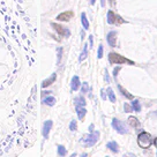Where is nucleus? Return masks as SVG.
Listing matches in <instances>:
<instances>
[{
  "mask_svg": "<svg viewBox=\"0 0 157 157\" xmlns=\"http://www.w3.org/2000/svg\"><path fill=\"white\" fill-rule=\"evenodd\" d=\"M109 60H110L111 64H130V65L134 64V61L125 58V57H122L118 53H114V52H111L109 54Z\"/></svg>",
  "mask_w": 157,
  "mask_h": 157,
  "instance_id": "nucleus-1",
  "label": "nucleus"
},
{
  "mask_svg": "<svg viewBox=\"0 0 157 157\" xmlns=\"http://www.w3.org/2000/svg\"><path fill=\"white\" fill-rule=\"evenodd\" d=\"M138 143H139V146L141 148H144V149L149 148L150 144H151V136H150V134L147 133V132L140 133L139 136H138Z\"/></svg>",
  "mask_w": 157,
  "mask_h": 157,
  "instance_id": "nucleus-2",
  "label": "nucleus"
},
{
  "mask_svg": "<svg viewBox=\"0 0 157 157\" xmlns=\"http://www.w3.org/2000/svg\"><path fill=\"white\" fill-rule=\"evenodd\" d=\"M98 140H100V132L90 133V134H88L87 136H84L82 139V141H83V143H84L86 147H92Z\"/></svg>",
  "mask_w": 157,
  "mask_h": 157,
  "instance_id": "nucleus-3",
  "label": "nucleus"
},
{
  "mask_svg": "<svg viewBox=\"0 0 157 157\" xmlns=\"http://www.w3.org/2000/svg\"><path fill=\"white\" fill-rule=\"evenodd\" d=\"M112 126H113V128H114L119 134H127V133H128V131H127L126 126L124 125V122L120 121V120L117 119V118H114V119L112 120Z\"/></svg>",
  "mask_w": 157,
  "mask_h": 157,
  "instance_id": "nucleus-4",
  "label": "nucleus"
},
{
  "mask_svg": "<svg viewBox=\"0 0 157 157\" xmlns=\"http://www.w3.org/2000/svg\"><path fill=\"white\" fill-rule=\"evenodd\" d=\"M51 25H52V28L57 31V33L60 35V36H62V37H69V35H71V33H69V30L67 29V28H65V27H62L61 24H58V23H51Z\"/></svg>",
  "mask_w": 157,
  "mask_h": 157,
  "instance_id": "nucleus-5",
  "label": "nucleus"
},
{
  "mask_svg": "<svg viewBox=\"0 0 157 157\" xmlns=\"http://www.w3.org/2000/svg\"><path fill=\"white\" fill-rule=\"evenodd\" d=\"M108 22H109V24H121V23H125V21L119 15L114 14L112 11L108 12Z\"/></svg>",
  "mask_w": 157,
  "mask_h": 157,
  "instance_id": "nucleus-6",
  "label": "nucleus"
},
{
  "mask_svg": "<svg viewBox=\"0 0 157 157\" xmlns=\"http://www.w3.org/2000/svg\"><path fill=\"white\" fill-rule=\"evenodd\" d=\"M74 16V13L71 12V11H67V12H64V13H61L57 16V20L58 21H64V22H67L69 21L72 17Z\"/></svg>",
  "mask_w": 157,
  "mask_h": 157,
  "instance_id": "nucleus-7",
  "label": "nucleus"
},
{
  "mask_svg": "<svg viewBox=\"0 0 157 157\" xmlns=\"http://www.w3.org/2000/svg\"><path fill=\"white\" fill-rule=\"evenodd\" d=\"M116 42H117V33H116V31H110L109 35H108V43H109V45L114 47L117 45Z\"/></svg>",
  "mask_w": 157,
  "mask_h": 157,
  "instance_id": "nucleus-8",
  "label": "nucleus"
},
{
  "mask_svg": "<svg viewBox=\"0 0 157 157\" xmlns=\"http://www.w3.org/2000/svg\"><path fill=\"white\" fill-rule=\"evenodd\" d=\"M52 124L53 122L51 120H47V121L44 122V126H43V136H44V139H47L49 133H50V131L52 128Z\"/></svg>",
  "mask_w": 157,
  "mask_h": 157,
  "instance_id": "nucleus-9",
  "label": "nucleus"
},
{
  "mask_svg": "<svg viewBox=\"0 0 157 157\" xmlns=\"http://www.w3.org/2000/svg\"><path fill=\"white\" fill-rule=\"evenodd\" d=\"M55 79H57V74L55 73H53L47 80H45V81H43V83H42V88H47L49 86H51L54 81H55Z\"/></svg>",
  "mask_w": 157,
  "mask_h": 157,
  "instance_id": "nucleus-10",
  "label": "nucleus"
},
{
  "mask_svg": "<svg viewBox=\"0 0 157 157\" xmlns=\"http://www.w3.org/2000/svg\"><path fill=\"white\" fill-rule=\"evenodd\" d=\"M75 110H76V113H77V117H79V119H80V120H83V119H84V116H86V113H87V110L84 109V106L76 105Z\"/></svg>",
  "mask_w": 157,
  "mask_h": 157,
  "instance_id": "nucleus-11",
  "label": "nucleus"
},
{
  "mask_svg": "<svg viewBox=\"0 0 157 157\" xmlns=\"http://www.w3.org/2000/svg\"><path fill=\"white\" fill-rule=\"evenodd\" d=\"M80 79H79V76H73V79H72V82H71V88H72V90L73 91H76L79 88H80Z\"/></svg>",
  "mask_w": 157,
  "mask_h": 157,
  "instance_id": "nucleus-12",
  "label": "nucleus"
},
{
  "mask_svg": "<svg viewBox=\"0 0 157 157\" xmlns=\"http://www.w3.org/2000/svg\"><path fill=\"white\" fill-rule=\"evenodd\" d=\"M128 124L131 125L132 127H139V126H140V121H139L135 117H133V116H131V117L128 118Z\"/></svg>",
  "mask_w": 157,
  "mask_h": 157,
  "instance_id": "nucleus-13",
  "label": "nucleus"
},
{
  "mask_svg": "<svg viewBox=\"0 0 157 157\" xmlns=\"http://www.w3.org/2000/svg\"><path fill=\"white\" fill-rule=\"evenodd\" d=\"M118 88H119V90H120V92L122 94V95L125 96V97H126V98H128V100H133V95H132V94H130L127 90H125L120 84H118Z\"/></svg>",
  "mask_w": 157,
  "mask_h": 157,
  "instance_id": "nucleus-14",
  "label": "nucleus"
},
{
  "mask_svg": "<svg viewBox=\"0 0 157 157\" xmlns=\"http://www.w3.org/2000/svg\"><path fill=\"white\" fill-rule=\"evenodd\" d=\"M81 22H82L83 28H84L86 30H88V29H89V22H88V19H87L86 13H82V14H81Z\"/></svg>",
  "mask_w": 157,
  "mask_h": 157,
  "instance_id": "nucleus-15",
  "label": "nucleus"
},
{
  "mask_svg": "<svg viewBox=\"0 0 157 157\" xmlns=\"http://www.w3.org/2000/svg\"><path fill=\"white\" fill-rule=\"evenodd\" d=\"M106 146H108V148H109L112 152H118V150H119V148H118V143H116L114 141L109 142Z\"/></svg>",
  "mask_w": 157,
  "mask_h": 157,
  "instance_id": "nucleus-16",
  "label": "nucleus"
},
{
  "mask_svg": "<svg viewBox=\"0 0 157 157\" xmlns=\"http://www.w3.org/2000/svg\"><path fill=\"white\" fill-rule=\"evenodd\" d=\"M43 103H44V104H46L47 106H53V105L55 104V98H54V97H52V96H50V97L45 98V100L43 101Z\"/></svg>",
  "mask_w": 157,
  "mask_h": 157,
  "instance_id": "nucleus-17",
  "label": "nucleus"
},
{
  "mask_svg": "<svg viewBox=\"0 0 157 157\" xmlns=\"http://www.w3.org/2000/svg\"><path fill=\"white\" fill-rule=\"evenodd\" d=\"M106 92H108V97H109V100H110L112 103H114V102H116V95H114L113 90H112L111 88H108Z\"/></svg>",
  "mask_w": 157,
  "mask_h": 157,
  "instance_id": "nucleus-18",
  "label": "nucleus"
},
{
  "mask_svg": "<svg viewBox=\"0 0 157 157\" xmlns=\"http://www.w3.org/2000/svg\"><path fill=\"white\" fill-rule=\"evenodd\" d=\"M74 102H75V105L86 106V100H84V97H82V96H79V97H76Z\"/></svg>",
  "mask_w": 157,
  "mask_h": 157,
  "instance_id": "nucleus-19",
  "label": "nucleus"
},
{
  "mask_svg": "<svg viewBox=\"0 0 157 157\" xmlns=\"http://www.w3.org/2000/svg\"><path fill=\"white\" fill-rule=\"evenodd\" d=\"M87 55H88V45L86 44V45H84V47H83V51H82V53L80 54V58H79V60H80V61H83V60L87 58Z\"/></svg>",
  "mask_w": 157,
  "mask_h": 157,
  "instance_id": "nucleus-20",
  "label": "nucleus"
},
{
  "mask_svg": "<svg viewBox=\"0 0 157 157\" xmlns=\"http://www.w3.org/2000/svg\"><path fill=\"white\" fill-rule=\"evenodd\" d=\"M132 106H133V110L136 111V112H140L141 111V106H140V102L136 100V101H133L132 103Z\"/></svg>",
  "mask_w": 157,
  "mask_h": 157,
  "instance_id": "nucleus-21",
  "label": "nucleus"
},
{
  "mask_svg": "<svg viewBox=\"0 0 157 157\" xmlns=\"http://www.w3.org/2000/svg\"><path fill=\"white\" fill-rule=\"evenodd\" d=\"M58 155L59 156H65L66 155V148L64 146H58Z\"/></svg>",
  "mask_w": 157,
  "mask_h": 157,
  "instance_id": "nucleus-22",
  "label": "nucleus"
},
{
  "mask_svg": "<svg viewBox=\"0 0 157 157\" xmlns=\"http://www.w3.org/2000/svg\"><path fill=\"white\" fill-rule=\"evenodd\" d=\"M76 128H77L76 121H75V120H72V121H71V124H69V130L74 132V131H76Z\"/></svg>",
  "mask_w": 157,
  "mask_h": 157,
  "instance_id": "nucleus-23",
  "label": "nucleus"
},
{
  "mask_svg": "<svg viewBox=\"0 0 157 157\" xmlns=\"http://www.w3.org/2000/svg\"><path fill=\"white\" fill-rule=\"evenodd\" d=\"M103 51H104V47H103V45L101 44V45L98 46V53H97L98 59H102V58H103Z\"/></svg>",
  "mask_w": 157,
  "mask_h": 157,
  "instance_id": "nucleus-24",
  "label": "nucleus"
},
{
  "mask_svg": "<svg viewBox=\"0 0 157 157\" xmlns=\"http://www.w3.org/2000/svg\"><path fill=\"white\" fill-rule=\"evenodd\" d=\"M124 110H125V112H132V111H133V108H131L130 104L125 103V104H124Z\"/></svg>",
  "mask_w": 157,
  "mask_h": 157,
  "instance_id": "nucleus-25",
  "label": "nucleus"
},
{
  "mask_svg": "<svg viewBox=\"0 0 157 157\" xmlns=\"http://www.w3.org/2000/svg\"><path fill=\"white\" fill-rule=\"evenodd\" d=\"M88 90H89V86H88L87 82H84V83L82 84V92L86 94V92H88Z\"/></svg>",
  "mask_w": 157,
  "mask_h": 157,
  "instance_id": "nucleus-26",
  "label": "nucleus"
},
{
  "mask_svg": "<svg viewBox=\"0 0 157 157\" xmlns=\"http://www.w3.org/2000/svg\"><path fill=\"white\" fill-rule=\"evenodd\" d=\"M61 54H62V49L59 47L58 49V64H60V61H61Z\"/></svg>",
  "mask_w": 157,
  "mask_h": 157,
  "instance_id": "nucleus-27",
  "label": "nucleus"
},
{
  "mask_svg": "<svg viewBox=\"0 0 157 157\" xmlns=\"http://www.w3.org/2000/svg\"><path fill=\"white\" fill-rule=\"evenodd\" d=\"M119 71H120V67H116L114 71H113V76H117V74L119 73Z\"/></svg>",
  "mask_w": 157,
  "mask_h": 157,
  "instance_id": "nucleus-28",
  "label": "nucleus"
},
{
  "mask_svg": "<svg viewBox=\"0 0 157 157\" xmlns=\"http://www.w3.org/2000/svg\"><path fill=\"white\" fill-rule=\"evenodd\" d=\"M105 82H110V79H109V74H108V71H105Z\"/></svg>",
  "mask_w": 157,
  "mask_h": 157,
  "instance_id": "nucleus-29",
  "label": "nucleus"
},
{
  "mask_svg": "<svg viewBox=\"0 0 157 157\" xmlns=\"http://www.w3.org/2000/svg\"><path fill=\"white\" fill-rule=\"evenodd\" d=\"M101 95H102V98H103V100H106V95H105V92H104L103 90L101 91Z\"/></svg>",
  "mask_w": 157,
  "mask_h": 157,
  "instance_id": "nucleus-30",
  "label": "nucleus"
},
{
  "mask_svg": "<svg viewBox=\"0 0 157 157\" xmlns=\"http://www.w3.org/2000/svg\"><path fill=\"white\" fill-rule=\"evenodd\" d=\"M92 38H94V37H92V36L90 35V36H89V42H90V47H92Z\"/></svg>",
  "mask_w": 157,
  "mask_h": 157,
  "instance_id": "nucleus-31",
  "label": "nucleus"
},
{
  "mask_svg": "<svg viewBox=\"0 0 157 157\" xmlns=\"http://www.w3.org/2000/svg\"><path fill=\"white\" fill-rule=\"evenodd\" d=\"M101 6H102V7L105 6V0H101Z\"/></svg>",
  "mask_w": 157,
  "mask_h": 157,
  "instance_id": "nucleus-32",
  "label": "nucleus"
},
{
  "mask_svg": "<svg viewBox=\"0 0 157 157\" xmlns=\"http://www.w3.org/2000/svg\"><path fill=\"white\" fill-rule=\"evenodd\" d=\"M95 3H96V0H90V4L91 5H95Z\"/></svg>",
  "mask_w": 157,
  "mask_h": 157,
  "instance_id": "nucleus-33",
  "label": "nucleus"
},
{
  "mask_svg": "<svg viewBox=\"0 0 157 157\" xmlns=\"http://www.w3.org/2000/svg\"><path fill=\"white\" fill-rule=\"evenodd\" d=\"M92 130H94V126H92V125H91V126L89 127V131H90V132H92Z\"/></svg>",
  "mask_w": 157,
  "mask_h": 157,
  "instance_id": "nucleus-34",
  "label": "nucleus"
},
{
  "mask_svg": "<svg viewBox=\"0 0 157 157\" xmlns=\"http://www.w3.org/2000/svg\"><path fill=\"white\" fill-rule=\"evenodd\" d=\"M154 143H155V146H156V147H157V138H156V139H155V141H154Z\"/></svg>",
  "mask_w": 157,
  "mask_h": 157,
  "instance_id": "nucleus-35",
  "label": "nucleus"
},
{
  "mask_svg": "<svg viewBox=\"0 0 157 157\" xmlns=\"http://www.w3.org/2000/svg\"><path fill=\"white\" fill-rule=\"evenodd\" d=\"M110 3H111L112 5H114V0H110Z\"/></svg>",
  "mask_w": 157,
  "mask_h": 157,
  "instance_id": "nucleus-36",
  "label": "nucleus"
}]
</instances>
